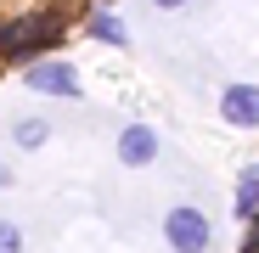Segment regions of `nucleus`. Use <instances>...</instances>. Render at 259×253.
Here are the masks:
<instances>
[{
    "instance_id": "1",
    "label": "nucleus",
    "mask_w": 259,
    "mask_h": 253,
    "mask_svg": "<svg viewBox=\"0 0 259 253\" xmlns=\"http://www.w3.org/2000/svg\"><path fill=\"white\" fill-rule=\"evenodd\" d=\"M163 242H169V253H208L214 247V220L197 203H175L163 214Z\"/></svg>"
},
{
    "instance_id": "2",
    "label": "nucleus",
    "mask_w": 259,
    "mask_h": 253,
    "mask_svg": "<svg viewBox=\"0 0 259 253\" xmlns=\"http://www.w3.org/2000/svg\"><path fill=\"white\" fill-rule=\"evenodd\" d=\"M23 84L34 96H57V102H73L84 84H79V68L68 62V57H39L28 73H23Z\"/></svg>"
},
{
    "instance_id": "3",
    "label": "nucleus",
    "mask_w": 259,
    "mask_h": 253,
    "mask_svg": "<svg viewBox=\"0 0 259 253\" xmlns=\"http://www.w3.org/2000/svg\"><path fill=\"white\" fill-rule=\"evenodd\" d=\"M113 152H118V163H124V169H147V163H158V158H163V141H158L152 124H124L118 141H113Z\"/></svg>"
},
{
    "instance_id": "4",
    "label": "nucleus",
    "mask_w": 259,
    "mask_h": 253,
    "mask_svg": "<svg viewBox=\"0 0 259 253\" xmlns=\"http://www.w3.org/2000/svg\"><path fill=\"white\" fill-rule=\"evenodd\" d=\"M220 118L231 130H259V84H226L220 90Z\"/></svg>"
},
{
    "instance_id": "5",
    "label": "nucleus",
    "mask_w": 259,
    "mask_h": 253,
    "mask_svg": "<svg viewBox=\"0 0 259 253\" xmlns=\"http://www.w3.org/2000/svg\"><path fill=\"white\" fill-rule=\"evenodd\" d=\"M231 208H237V220L253 231L259 225V158L237 169V191H231Z\"/></svg>"
},
{
    "instance_id": "6",
    "label": "nucleus",
    "mask_w": 259,
    "mask_h": 253,
    "mask_svg": "<svg viewBox=\"0 0 259 253\" xmlns=\"http://www.w3.org/2000/svg\"><path fill=\"white\" fill-rule=\"evenodd\" d=\"M84 39H102V45H130V28H124L107 6H96V17H84Z\"/></svg>"
},
{
    "instance_id": "7",
    "label": "nucleus",
    "mask_w": 259,
    "mask_h": 253,
    "mask_svg": "<svg viewBox=\"0 0 259 253\" xmlns=\"http://www.w3.org/2000/svg\"><path fill=\"white\" fill-rule=\"evenodd\" d=\"M12 141H17L23 152H39V146L51 141V124H46V118H28V113H23V118H12Z\"/></svg>"
},
{
    "instance_id": "8",
    "label": "nucleus",
    "mask_w": 259,
    "mask_h": 253,
    "mask_svg": "<svg viewBox=\"0 0 259 253\" xmlns=\"http://www.w3.org/2000/svg\"><path fill=\"white\" fill-rule=\"evenodd\" d=\"M0 253H23V225L17 220H0Z\"/></svg>"
},
{
    "instance_id": "9",
    "label": "nucleus",
    "mask_w": 259,
    "mask_h": 253,
    "mask_svg": "<svg viewBox=\"0 0 259 253\" xmlns=\"http://www.w3.org/2000/svg\"><path fill=\"white\" fill-rule=\"evenodd\" d=\"M158 12H181V6H192V0H152Z\"/></svg>"
},
{
    "instance_id": "10",
    "label": "nucleus",
    "mask_w": 259,
    "mask_h": 253,
    "mask_svg": "<svg viewBox=\"0 0 259 253\" xmlns=\"http://www.w3.org/2000/svg\"><path fill=\"white\" fill-rule=\"evenodd\" d=\"M242 253H259V225L248 231V242H242Z\"/></svg>"
},
{
    "instance_id": "11",
    "label": "nucleus",
    "mask_w": 259,
    "mask_h": 253,
    "mask_svg": "<svg viewBox=\"0 0 259 253\" xmlns=\"http://www.w3.org/2000/svg\"><path fill=\"white\" fill-rule=\"evenodd\" d=\"M12 180H17V175H12V169H6V163H0V191H12Z\"/></svg>"
}]
</instances>
